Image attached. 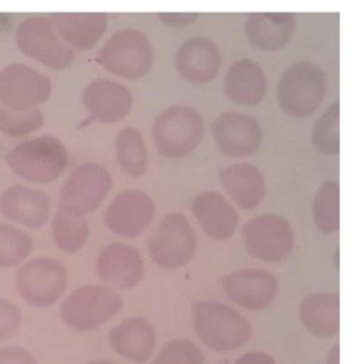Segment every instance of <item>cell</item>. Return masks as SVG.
I'll use <instances>...</instances> for the list:
<instances>
[{"label": "cell", "instance_id": "1", "mask_svg": "<svg viewBox=\"0 0 364 364\" xmlns=\"http://www.w3.org/2000/svg\"><path fill=\"white\" fill-rule=\"evenodd\" d=\"M193 327L202 343L219 353L233 351L252 337V324L239 311L213 300L192 304Z\"/></svg>", "mask_w": 364, "mask_h": 364}, {"label": "cell", "instance_id": "2", "mask_svg": "<svg viewBox=\"0 0 364 364\" xmlns=\"http://www.w3.org/2000/svg\"><path fill=\"white\" fill-rule=\"evenodd\" d=\"M4 159L17 176L34 183H48L65 171L68 152L57 136L41 135L17 144Z\"/></svg>", "mask_w": 364, "mask_h": 364}, {"label": "cell", "instance_id": "3", "mask_svg": "<svg viewBox=\"0 0 364 364\" xmlns=\"http://www.w3.org/2000/svg\"><path fill=\"white\" fill-rule=\"evenodd\" d=\"M97 63L119 78L136 81L152 67L154 47L142 31L132 27L119 28L98 50Z\"/></svg>", "mask_w": 364, "mask_h": 364}, {"label": "cell", "instance_id": "4", "mask_svg": "<svg viewBox=\"0 0 364 364\" xmlns=\"http://www.w3.org/2000/svg\"><path fill=\"white\" fill-rule=\"evenodd\" d=\"M327 90L323 68L311 61H299L286 68L277 85L282 111L294 118H306L321 105Z\"/></svg>", "mask_w": 364, "mask_h": 364}, {"label": "cell", "instance_id": "5", "mask_svg": "<svg viewBox=\"0 0 364 364\" xmlns=\"http://www.w3.org/2000/svg\"><path fill=\"white\" fill-rule=\"evenodd\" d=\"M203 136V119L189 105H171L162 109L152 125L155 148L165 158H182L193 152Z\"/></svg>", "mask_w": 364, "mask_h": 364}, {"label": "cell", "instance_id": "6", "mask_svg": "<svg viewBox=\"0 0 364 364\" xmlns=\"http://www.w3.org/2000/svg\"><path fill=\"white\" fill-rule=\"evenodd\" d=\"M122 297L109 287L85 284L75 289L60 306L63 321L75 331H91L115 317Z\"/></svg>", "mask_w": 364, "mask_h": 364}, {"label": "cell", "instance_id": "7", "mask_svg": "<svg viewBox=\"0 0 364 364\" xmlns=\"http://www.w3.org/2000/svg\"><path fill=\"white\" fill-rule=\"evenodd\" d=\"M14 41L26 57L54 71L68 68L74 60V50L63 41L46 16L24 18L16 28Z\"/></svg>", "mask_w": 364, "mask_h": 364}, {"label": "cell", "instance_id": "8", "mask_svg": "<svg viewBox=\"0 0 364 364\" xmlns=\"http://www.w3.org/2000/svg\"><path fill=\"white\" fill-rule=\"evenodd\" d=\"M196 243V233L186 216L169 213L149 236L148 252L161 269H179L193 259Z\"/></svg>", "mask_w": 364, "mask_h": 364}, {"label": "cell", "instance_id": "9", "mask_svg": "<svg viewBox=\"0 0 364 364\" xmlns=\"http://www.w3.org/2000/svg\"><path fill=\"white\" fill-rule=\"evenodd\" d=\"M112 186L109 172L98 164L77 166L60 189L58 208L64 212L84 216L100 208Z\"/></svg>", "mask_w": 364, "mask_h": 364}, {"label": "cell", "instance_id": "10", "mask_svg": "<svg viewBox=\"0 0 364 364\" xmlns=\"http://www.w3.org/2000/svg\"><path fill=\"white\" fill-rule=\"evenodd\" d=\"M67 282L68 274L63 263L50 257H37L18 270L16 289L27 304L47 307L60 299Z\"/></svg>", "mask_w": 364, "mask_h": 364}, {"label": "cell", "instance_id": "11", "mask_svg": "<svg viewBox=\"0 0 364 364\" xmlns=\"http://www.w3.org/2000/svg\"><path fill=\"white\" fill-rule=\"evenodd\" d=\"M243 242L250 256L276 263L286 259L293 250L294 233L284 218L263 213L245 223Z\"/></svg>", "mask_w": 364, "mask_h": 364}, {"label": "cell", "instance_id": "12", "mask_svg": "<svg viewBox=\"0 0 364 364\" xmlns=\"http://www.w3.org/2000/svg\"><path fill=\"white\" fill-rule=\"evenodd\" d=\"M53 92L51 81L43 73L23 63L0 70V104L11 108H31L44 104Z\"/></svg>", "mask_w": 364, "mask_h": 364}, {"label": "cell", "instance_id": "13", "mask_svg": "<svg viewBox=\"0 0 364 364\" xmlns=\"http://www.w3.org/2000/svg\"><path fill=\"white\" fill-rule=\"evenodd\" d=\"M210 131L218 149L230 158H242L255 154L263 138L257 119L236 111L218 115L210 125Z\"/></svg>", "mask_w": 364, "mask_h": 364}, {"label": "cell", "instance_id": "14", "mask_svg": "<svg viewBox=\"0 0 364 364\" xmlns=\"http://www.w3.org/2000/svg\"><path fill=\"white\" fill-rule=\"evenodd\" d=\"M225 294L247 310L269 307L279 290L277 279L263 269H239L222 279Z\"/></svg>", "mask_w": 364, "mask_h": 364}, {"label": "cell", "instance_id": "15", "mask_svg": "<svg viewBox=\"0 0 364 364\" xmlns=\"http://www.w3.org/2000/svg\"><path fill=\"white\" fill-rule=\"evenodd\" d=\"M155 213L152 198L142 191H125L107 208L104 222L107 228L124 237H136L144 233Z\"/></svg>", "mask_w": 364, "mask_h": 364}, {"label": "cell", "instance_id": "16", "mask_svg": "<svg viewBox=\"0 0 364 364\" xmlns=\"http://www.w3.org/2000/svg\"><path fill=\"white\" fill-rule=\"evenodd\" d=\"M222 54L218 44L208 37H193L183 41L175 54V68L189 84H208L218 75Z\"/></svg>", "mask_w": 364, "mask_h": 364}, {"label": "cell", "instance_id": "17", "mask_svg": "<svg viewBox=\"0 0 364 364\" xmlns=\"http://www.w3.org/2000/svg\"><path fill=\"white\" fill-rule=\"evenodd\" d=\"M132 94L121 82L97 78L82 91V104L88 115L98 122L112 124L128 117L132 108Z\"/></svg>", "mask_w": 364, "mask_h": 364}, {"label": "cell", "instance_id": "18", "mask_svg": "<svg viewBox=\"0 0 364 364\" xmlns=\"http://www.w3.org/2000/svg\"><path fill=\"white\" fill-rule=\"evenodd\" d=\"M98 277L114 289H132L144 276V263L139 252L125 243L105 246L97 259Z\"/></svg>", "mask_w": 364, "mask_h": 364}, {"label": "cell", "instance_id": "19", "mask_svg": "<svg viewBox=\"0 0 364 364\" xmlns=\"http://www.w3.org/2000/svg\"><path fill=\"white\" fill-rule=\"evenodd\" d=\"M48 18L63 41L80 51L95 47L108 27V14L101 11L53 13Z\"/></svg>", "mask_w": 364, "mask_h": 364}, {"label": "cell", "instance_id": "20", "mask_svg": "<svg viewBox=\"0 0 364 364\" xmlns=\"http://www.w3.org/2000/svg\"><path fill=\"white\" fill-rule=\"evenodd\" d=\"M296 30L293 13H250L245 21V36L253 48L277 51L287 46Z\"/></svg>", "mask_w": 364, "mask_h": 364}, {"label": "cell", "instance_id": "21", "mask_svg": "<svg viewBox=\"0 0 364 364\" xmlns=\"http://www.w3.org/2000/svg\"><path fill=\"white\" fill-rule=\"evenodd\" d=\"M0 212L10 220L40 229L48 220L50 199L43 191L11 185L0 196Z\"/></svg>", "mask_w": 364, "mask_h": 364}, {"label": "cell", "instance_id": "22", "mask_svg": "<svg viewBox=\"0 0 364 364\" xmlns=\"http://www.w3.org/2000/svg\"><path fill=\"white\" fill-rule=\"evenodd\" d=\"M223 92L230 101L243 107L260 104L267 92V80L263 68L250 58L236 60L225 75Z\"/></svg>", "mask_w": 364, "mask_h": 364}, {"label": "cell", "instance_id": "23", "mask_svg": "<svg viewBox=\"0 0 364 364\" xmlns=\"http://www.w3.org/2000/svg\"><path fill=\"white\" fill-rule=\"evenodd\" d=\"M192 212L202 230L215 240L229 239L237 228V212L219 192L198 193L192 199Z\"/></svg>", "mask_w": 364, "mask_h": 364}, {"label": "cell", "instance_id": "24", "mask_svg": "<svg viewBox=\"0 0 364 364\" xmlns=\"http://www.w3.org/2000/svg\"><path fill=\"white\" fill-rule=\"evenodd\" d=\"M111 348L132 363H145L155 348L152 324L139 317H129L117 324L108 334Z\"/></svg>", "mask_w": 364, "mask_h": 364}, {"label": "cell", "instance_id": "25", "mask_svg": "<svg viewBox=\"0 0 364 364\" xmlns=\"http://www.w3.org/2000/svg\"><path fill=\"white\" fill-rule=\"evenodd\" d=\"M219 179L230 199L242 209H255L264 199V176L252 164L240 162L229 165L220 171Z\"/></svg>", "mask_w": 364, "mask_h": 364}, {"label": "cell", "instance_id": "26", "mask_svg": "<svg viewBox=\"0 0 364 364\" xmlns=\"http://www.w3.org/2000/svg\"><path fill=\"white\" fill-rule=\"evenodd\" d=\"M303 327L320 338L333 337L340 330V296L338 293H314L303 299L300 304Z\"/></svg>", "mask_w": 364, "mask_h": 364}, {"label": "cell", "instance_id": "27", "mask_svg": "<svg viewBox=\"0 0 364 364\" xmlns=\"http://www.w3.org/2000/svg\"><path fill=\"white\" fill-rule=\"evenodd\" d=\"M115 156L124 173L142 176L148 169V149L141 132L134 127L122 128L115 136Z\"/></svg>", "mask_w": 364, "mask_h": 364}, {"label": "cell", "instance_id": "28", "mask_svg": "<svg viewBox=\"0 0 364 364\" xmlns=\"http://www.w3.org/2000/svg\"><path fill=\"white\" fill-rule=\"evenodd\" d=\"M51 233L58 249L67 253H74L85 245L90 228L82 216L60 209L53 218Z\"/></svg>", "mask_w": 364, "mask_h": 364}, {"label": "cell", "instance_id": "29", "mask_svg": "<svg viewBox=\"0 0 364 364\" xmlns=\"http://www.w3.org/2000/svg\"><path fill=\"white\" fill-rule=\"evenodd\" d=\"M313 219L323 233H336L340 228V188L334 181H326L316 192Z\"/></svg>", "mask_w": 364, "mask_h": 364}, {"label": "cell", "instance_id": "30", "mask_svg": "<svg viewBox=\"0 0 364 364\" xmlns=\"http://www.w3.org/2000/svg\"><path fill=\"white\" fill-rule=\"evenodd\" d=\"M44 117L37 107L11 108L0 104V134L10 138L26 136L43 127Z\"/></svg>", "mask_w": 364, "mask_h": 364}, {"label": "cell", "instance_id": "31", "mask_svg": "<svg viewBox=\"0 0 364 364\" xmlns=\"http://www.w3.org/2000/svg\"><path fill=\"white\" fill-rule=\"evenodd\" d=\"M314 148L324 155H337L340 151V104L336 101L314 122L311 129Z\"/></svg>", "mask_w": 364, "mask_h": 364}, {"label": "cell", "instance_id": "32", "mask_svg": "<svg viewBox=\"0 0 364 364\" xmlns=\"http://www.w3.org/2000/svg\"><path fill=\"white\" fill-rule=\"evenodd\" d=\"M33 250V239L24 230L0 223V267H11L21 263Z\"/></svg>", "mask_w": 364, "mask_h": 364}, {"label": "cell", "instance_id": "33", "mask_svg": "<svg viewBox=\"0 0 364 364\" xmlns=\"http://www.w3.org/2000/svg\"><path fill=\"white\" fill-rule=\"evenodd\" d=\"M205 355L189 340L176 338L166 343L151 364H203Z\"/></svg>", "mask_w": 364, "mask_h": 364}, {"label": "cell", "instance_id": "34", "mask_svg": "<svg viewBox=\"0 0 364 364\" xmlns=\"http://www.w3.org/2000/svg\"><path fill=\"white\" fill-rule=\"evenodd\" d=\"M21 326L20 309L10 300L0 299V340L13 337Z\"/></svg>", "mask_w": 364, "mask_h": 364}, {"label": "cell", "instance_id": "35", "mask_svg": "<svg viewBox=\"0 0 364 364\" xmlns=\"http://www.w3.org/2000/svg\"><path fill=\"white\" fill-rule=\"evenodd\" d=\"M0 364H37V360L23 347L11 346L0 348Z\"/></svg>", "mask_w": 364, "mask_h": 364}, {"label": "cell", "instance_id": "36", "mask_svg": "<svg viewBox=\"0 0 364 364\" xmlns=\"http://www.w3.org/2000/svg\"><path fill=\"white\" fill-rule=\"evenodd\" d=\"M199 17V13H178V11H165L158 13V18L162 20L164 24L173 27V28H182L193 24Z\"/></svg>", "mask_w": 364, "mask_h": 364}, {"label": "cell", "instance_id": "37", "mask_svg": "<svg viewBox=\"0 0 364 364\" xmlns=\"http://www.w3.org/2000/svg\"><path fill=\"white\" fill-rule=\"evenodd\" d=\"M235 364H276V361L266 353L250 351L239 357Z\"/></svg>", "mask_w": 364, "mask_h": 364}, {"label": "cell", "instance_id": "38", "mask_svg": "<svg viewBox=\"0 0 364 364\" xmlns=\"http://www.w3.org/2000/svg\"><path fill=\"white\" fill-rule=\"evenodd\" d=\"M326 364H340V346L334 344L327 354Z\"/></svg>", "mask_w": 364, "mask_h": 364}, {"label": "cell", "instance_id": "39", "mask_svg": "<svg viewBox=\"0 0 364 364\" xmlns=\"http://www.w3.org/2000/svg\"><path fill=\"white\" fill-rule=\"evenodd\" d=\"M85 364H117V363H112V361H108V360H92V361H88Z\"/></svg>", "mask_w": 364, "mask_h": 364}]
</instances>
